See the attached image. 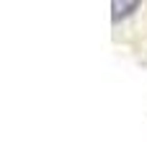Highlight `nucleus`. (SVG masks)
<instances>
[{
    "instance_id": "nucleus-1",
    "label": "nucleus",
    "mask_w": 147,
    "mask_h": 142,
    "mask_svg": "<svg viewBox=\"0 0 147 142\" xmlns=\"http://www.w3.org/2000/svg\"><path fill=\"white\" fill-rule=\"evenodd\" d=\"M111 8H114V21H119L121 16H129L134 8H137V3H111Z\"/></svg>"
}]
</instances>
